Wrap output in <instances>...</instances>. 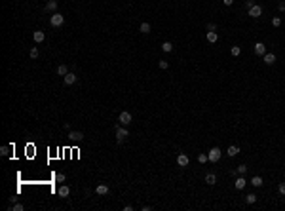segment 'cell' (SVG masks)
I'll use <instances>...</instances> for the list:
<instances>
[{
    "label": "cell",
    "mask_w": 285,
    "mask_h": 211,
    "mask_svg": "<svg viewBox=\"0 0 285 211\" xmlns=\"http://www.w3.org/2000/svg\"><path fill=\"white\" fill-rule=\"evenodd\" d=\"M63 23H65V17H63L59 11H53V14H51V17H50V25L51 27H61Z\"/></svg>",
    "instance_id": "cell-1"
},
{
    "label": "cell",
    "mask_w": 285,
    "mask_h": 211,
    "mask_svg": "<svg viewBox=\"0 0 285 211\" xmlns=\"http://www.w3.org/2000/svg\"><path fill=\"white\" fill-rule=\"evenodd\" d=\"M126 137H129V131L122 125H116V141L122 143V141H126Z\"/></svg>",
    "instance_id": "cell-2"
},
{
    "label": "cell",
    "mask_w": 285,
    "mask_h": 211,
    "mask_svg": "<svg viewBox=\"0 0 285 211\" xmlns=\"http://www.w3.org/2000/svg\"><path fill=\"white\" fill-rule=\"evenodd\" d=\"M118 122H120L122 125H129L131 122H133V116H131V114H129L127 110H124V112H120V116H118Z\"/></svg>",
    "instance_id": "cell-3"
},
{
    "label": "cell",
    "mask_w": 285,
    "mask_h": 211,
    "mask_svg": "<svg viewBox=\"0 0 285 211\" xmlns=\"http://www.w3.org/2000/svg\"><path fill=\"white\" fill-rule=\"evenodd\" d=\"M207 156H209V162H219L220 156H222V152H220V148L213 147V148L209 150V154H207Z\"/></svg>",
    "instance_id": "cell-4"
},
{
    "label": "cell",
    "mask_w": 285,
    "mask_h": 211,
    "mask_svg": "<svg viewBox=\"0 0 285 211\" xmlns=\"http://www.w3.org/2000/svg\"><path fill=\"white\" fill-rule=\"evenodd\" d=\"M247 14L251 15V17H260V15H262V6H259V4H255V6L253 8H249V10H247Z\"/></svg>",
    "instance_id": "cell-5"
},
{
    "label": "cell",
    "mask_w": 285,
    "mask_h": 211,
    "mask_svg": "<svg viewBox=\"0 0 285 211\" xmlns=\"http://www.w3.org/2000/svg\"><path fill=\"white\" fill-rule=\"evenodd\" d=\"M69 139H70V141H76V143H80V141H84V133H82V131H70V133H69Z\"/></svg>",
    "instance_id": "cell-6"
},
{
    "label": "cell",
    "mask_w": 285,
    "mask_h": 211,
    "mask_svg": "<svg viewBox=\"0 0 285 211\" xmlns=\"http://www.w3.org/2000/svg\"><path fill=\"white\" fill-rule=\"evenodd\" d=\"M44 11H57V0H48L44 6Z\"/></svg>",
    "instance_id": "cell-7"
},
{
    "label": "cell",
    "mask_w": 285,
    "mask_h": 211,
    "mask_svg": "<svg viewBox=\"0 0 285 211\" xmlns=\"http://www.w3.org/2000/svg\"><path fill=\"white\" fill-rule=\"evenodd\" d=\"M33 38H34V42H36V44H42L44 40H46V34H44V31H34Z\"/></svg>",
    "instance_id": "cell-8"
},
{
    "label": "cell",
    "mask_w": 285,
    "mask_h": 211,
    "mask_svg": "<svg viewBox=\"0 0 285 211\" xmlns=\"http://www.w3.org/2000/svg\"><path fill=\"white\" fill-rule=\"evenodd\" d=\"M57 194H59V198H67L70 194V188L67 185H61V186H59V190H57Z\"/></svg>",
    "instance_id": "cell-9"
},
{
    "label": "cell",
    "mask_w": 285,
    "mask_h": 211,
    "mask_svg": "<svg viewBox=\"0 0 285 211\" xmlns=\"http://www.w3.org/2000/svg\"><path fill=\"white\" fill-rule=\"evenodd\" d=\"M188 162H190V160H188V156H186V154H179V156H177V164L181 165V168H186V165H188Z\"/></svg>",
    "instance_id": "cell-10"
},
{
    "label": "cell",
    "mask_w": 285,
    "mask_h": 211,
    "mask_svg": "<svg viewBox=\"0 0 285 211\" xmlns=\"http://www.w3.org/2000/svg\"><path fill=\"white\" fill-rule=\"evenodd\" d=\"M255 53L257 55H264V53H266V46H264L262 42H257L255 44Z\"/></svg>",
    "instance_id": "cell-11"
},
{
    "label": "cell",
    "mask_w": 285,
    "mask_h": 211,
    "mask_svg": "<svg viewBox=\"0 0 285 211\" xmlns=\"http://www.w3.org/2000/svg\"><path fill=\"white\" fill-rule=\"evenodd\" d=\"M245 185H247V181L243 179L242 175H240L238 179H236V182H234V186H236V188H238V190H243V188H245Z\"/></svg>",
    "instance_id": "cell-12"
},
{
    "label": "cell",
    "mask_w": 285,
    "mask_h": 211,
    "mask_svg": "<svg viewBox=\"0 0 285 211\" xmlns=\"http://www.w3.org/2000/svg\"><path fill=\"white\" fill-rule=\"evenodd\" d=\"M74 82H76V74H74V72H67V74H65V84H67V86H72Z\"/></svg>",
    "instance_id": "cell-13"
},
{
    "label": "cell",
    "mask_w": 285,
    "mask_h": 211,
    "mask_svg": "<svg viewBox=\"0 0 285 211\" xmlns=\"http://www.w3.org/2000/svg\"><path fill=\"white\" fill-rule=\"evenodd\" d=\"M95 192H97L99 196H107V194H108V186H107V185H97Z\"/></svg>",
    "instance_id": "cell-14"
},
{
    "label": "cell",
    "mask_w": 285,
    "mask_h": 211,
    "mask_svg": "<svg viewBox=\"0 0 285 211\" xmlns=\"http://www.w3.org/2000/svg\"><path fill=\"white\" fill-rule=\"evenodd\" d=\"M262 59H264V63H266V65H274L276 63V55L274 53H264Z\"/></svg>",
    "instance_id": "cell-15"
},
{
    "label": "cell",
    "mask_w": 285,
    "mask_h": 211,
    "mask_svg": "<svg viewBox=\"0 0 285 211\" xmlns=\"http://www.w3.org/2000/svg\"><path fill=\"white\" fill-rule=\"evenodd\" d=\"M238 152H240V147H236V145H232V147H228V150H226V154H228L230 158L238 156Z\"/></svg>",
    "instance_id": "cell-16"
},
{
    "label": "cell",
    "mask_w": 285,
    "mask_h": 211,
    "mask_svg": "<svg viewBox=\"0 0 285 211\" xmlns=\"http://www.w3.org/2000/svg\"><path fill=\"white\" fill-rule=\"evenodd\" d=\"M217 40H219V36H217V32H215V31H207V42L215 44Z\"/></svg>",
    "instance_id": "cell-17"
},
{
    "label": "cell",
    "mask_w": 285,
    "mask_h": 211,
    "mask_svg": "<svg viewBox=\"0 0 285 211\" xmlns=\"http://www.w3.org/2000/svg\"><path fill=\"white\" fill-rule=\"evenodd\" d=\"M205 182H207V185H215V182H217V175H215V173H207V175H205Z\"/></svg>",
    "instance_id": "cell-18"
},
{
    "label": "cell",
    "mask_w": 285,
    "mask_h": 211,
    "mask_svg": "<svg viewBox=\"0 0 285 211\" xmlns=\"http://www.w3.org/2000/svg\"><path fill=\"white\" fill-rule=\"evenodd\" d=\"M251 185H253V186H262V177H259V175H253Z\"/></svg>",
    "instance_id": "cell-19"
},
{
    "label": "cell",
    "mask_w": 285,
    "mask_h": 211,
    "mask_svg": "<svg viewBox=\"0 0 285 211\" xmlns=\"http://www.w3.org/2000/svg\"><path fill=\"white\" fill-rule=\"evenodd\" d=\"M67 72H69V68H67V65H57V74H59V76H65Z\"/></svg>",
    "instance_id": "cell-20"
},
{
    "label": "cell",
    "mask_w": 285,
    "mask_h": 211,
    "mask_svg": "<svg viewBox=\"0 0 285 211\" xmlns=\"http://www.w3.org/2000/svg\"><path fill=\"white\" fill-rule=\"evenodd\" d=\"M139 31H141L143 34H148V32H150V23H141V27H139Z\"/></svg>",
    "instance_id": "cell-21"
},
{
    "label": "cell",
    "mask_w": 285,
    "mask_h": 211,
    "mask_svg": "<svg viewBox=\"0 0 285 211\" xmlns=\"http://www.w3.org/2000/svg\"><path fill=\"white\" fill-rule=\"evenodd\" d=\"M10 211H25V205H23V204H17V202H15L14 205H10Z\"/></svg>",
    "instance_id": "cell-22"
},
{
    "label": "cell",
    "mask_w": 285,
    "mask_h": 211,
    "mask_svg": "<svg viewBox=\"0 0 285 211\" xmlns=\"http://www.w3.org/2000/svg\"><path fill=\"white\" fill-rule=\"evenodd\" d=\"M230 53H232V55H234V57H238V55H240V53H242V48H240V46H232V50H230Z\"/></svg>",
    "instance_id": "cell-23"
},
{
    "label": "cell",
    "mask_w": 285,
    "mask_h": 211,
    "mask_svg": "<svg viewBox=\"0 0 285 211\" xmlns=\"http://www.w3.org/2000/svg\"><path fill=\"white\" fill-rule=\"evenodd\" d=\"M162 50L163 51H171V50H173V44H171V42H163L162 44Z\"/></svg>",
    "instance_id": "cell-24"
},
{
    "label": "cell",
    "mask_w": 285,
    "mask_h": 211,
    "mask_svg": "<svg viewBox=\"0 0 285 211\" xmlns=\"http://www.w3.org/2000/svg\"><path fill=\"white\" fill-rule=\"evenodd\" d=\"M245 202H247V204H255V202H257V196H255V194H247V196H245Z\"/></svg>",
    "instance_id": "cell-25"
},
{
    "label": "cell",
    "mask_w": 285,
    "mask_h": 211,
    "mask_svg": "<svg viewBox=\"0 0 285 211\" xmlns=\"http://www.w3.org/2000/svg\"><path fill=\"white\" fill-rule=\"evenodd\" d=\"M245 171H247V165H240V168L236 169L234 173H236V175H243V173H245Z\"/></svg>",
    "instance_id": "cell-26"
},
{
    "label": "cell",
    "mask_w": 285,
    "mask_h": 211,
    "mask_svg": "<svg viewBox=\"0 0 285 211\" xmlns=\"http://www.w3.org/2000/svg\"><path fill=\"white\" fill-rule=\"evenodd\" d=\"M29 55H31V59H38V55H40V53H38V48H33Z\"/></svg>",
    "instance_id": "cell-27"
},
{
    "label": "cell",
    "mask_w": 285,
    "mask_h": 211,
    "mask_svg": "<svg viewBox=\"0 0 285 211\" xmlns=\"http://www.w3.org/2000/svg\"><path fill=\"white\" fill-rule=\"evenodd\" d=\"M207 160H209V156H207V154H200V156H198V162H200V164H205Z\"/></svg>",
    "instance_id": "cell-28"
},
{
    "label": "cell",
    "mask_w": 285,
    "mask_h": 211,
    "mask_svg": "<svg viewBox=\"0 0 285 211\" xmlns=\"http://www.w3.org/2000/svg\"><path fill=\"white\" fill-rule=\"evenodd\" d=\"M65 179H67V177L63 175V173H57V175H55V181H57V182H65Z\"/></svg>",
    "instance_id": "cell-29"
},
{
    "label": "cell",
    "mask_w": 285,
    "mask_h": 211,
    "mask_svg": "<svg viewBox=\"0 0 285 211\" xmlns=\"http://www.w3.org/2000/svg\"><path fill=\"white\" fill-rule=\"evenodd\" d=\"M0 154H2V156H8V154H10V147H2L0 148Z\"/></svg>",
    "instance_id": "cell-30"
},
{
    "label": "cell",
    "mask_w": 285,
    "mask_h": 211,
    "mask_svg": "<svg viewBox=\"0 0 285 211\" xmlns=\"http://www.w3.org/2000/svg\"><path fill=\"white\" fill-rule=\"evenodd\" d=\"M272 25H274V27H279V25H281V19H279V17H274V19H272Z\"/></svg>",
    "instance_id": "cell-31"
},
{
    "label": "cell",
    "mask_w": 285,
    "mask_h": 211,
    "mask_svg": "<svg viewBox=\"0 0 285 211\" xmlns=\"http://www.w3.org/2000/svg\"><path fill=\"white\" fill-rule=\"evenodd\" d=\"M278 190H279V194H283V196H285V182H279Z\"/></svg>",
    "instance_id": "cell-32"
},
{
    "label": "cell",
    "mask_w": 285,
    "mask_h": 211,
    "mask_svg": "<svg viewBox=\"0 0 285 211\" xmlns=\"http://www.w3.org/2000/svg\"><path fill=\"white\" fill-rule=\"evenodd\" d=\"M158 67H160V68H167V67H169V63H167V61H160Z\"/></svg>",
    "instance_id": "cell-33"
},
{
    "label": "cell",
    "mask_w": 285,
    "mask_h": 211,
    "mask_svg": "<svg viewBox=\"0 0 285 211\" xmlns=\"http://www.w3.org/2000/svg\"><path fill=\"white\" fill-rule=\"evenodd\" d=\"M207 31H217V25L215 23H207Z\"/></svg>",
    "instance_id": "cell-34"
},
{
    "label": "cell",
    "mask_w": 285,
    "mask_h": 211,
    "mask_svg": "<svg viewBox=\"0 0 285 211\" xmlns=\"http://www.w3.org/2000/svg\"><path fill=\"white\" fill-rule=\"evenodd\" d=\"M253 6H255V2H253V0H245V8H247V10L253 8Z\"/></svg>",
    "instance_id": "cell-35"
},
{
    "label": "cell",
    "mask_w": 285,
    "mask_h": 211,
    "mask_svg": "<svg viewBox=\"0 0 285 211\" xmlns=\"http://www.w3.org/2000/svg\"><path fill=\"white\" fill-rule=\"evenodd\" d=\"M278 10H279V11H285V2H279V4H278Z\"/></svg>",
    "instance_id": "cell-36"
},
{
    "label": "cell",
    "mask_w": 285,
    "mask_h": 211,
    "mask_svg": "<svg viewBox=\"0 0 285 211\" xmlns=\"http://www.w3.org/2000/svg\"><path fill=\"white\" fill-rule=\"evenodd\" d=\"M224 2V6H232V4H234V0H222Z\"/></svg>",
    "instance_id": "cell-37"
}]
</instances>
